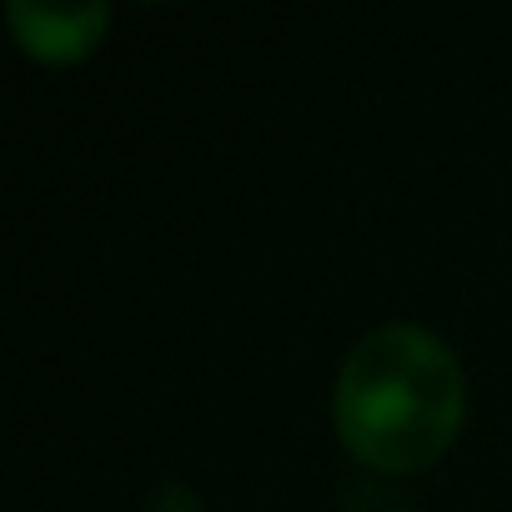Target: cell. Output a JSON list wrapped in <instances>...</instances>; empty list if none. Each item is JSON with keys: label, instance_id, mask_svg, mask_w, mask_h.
Here are the masks:
<instances>
[{"label": "cell", "instance_id": "6da1fadb", "mask_svg": "<svg viewBox=\"0 0 512 512\" xmlns=\"http://www.w3.org/2000/svg\"><path fill=\"white\" fill-rule=\"evenodd\" d=\"M462 402L467 387L452 347L417 322H387L342 362L337 432L377 472H422L452 447Z\"/></svg>", "mask_w": 512, "mask_h": 512}, {"label": "cell", "instance_id": "7a4b0ae2", "mask_svg": "<svg viewBox=\"0 0 512 512\" xmlns=\"http://www.w3.org/2000/svg\"><path fill=\"white\" fill-rule=\"evenodd\" d=\"M11 26H16V41L36 56V61H81L96 51V41L106 36L111 26V11L106 6H31V0H11L6 6Z\"/></svg>", "mask_w": 512, "mask_h": 512}]
</instances>
